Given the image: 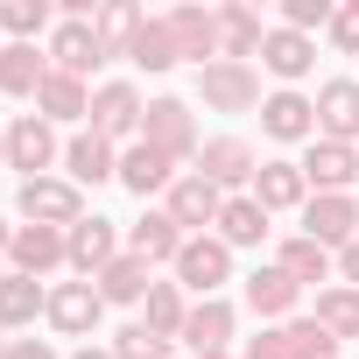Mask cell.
Instances as JSON below:
<instances>
[{"instance_id": "obj_1", "label": "cell", "mask_w": 359, "mask_h": 359, "mask_svg": "<svg viewBox=\"0 0 359 359\" xmlns=\"http://www.w3.org/2000/svg\"><path fill=\"white\" fill-rule=\"evenodd\" d=\"M15 205H22L29 226H57V233H71L85 219V191L71 184V176H29V184L15 191Z\"/></svg>"}, {"instance_id": "obj_2", "label": "cell", "mask_w": 359, "mask_h": 359, "mask_svg": "<svg viewBox=\"0 0 359 359\" xmlns=\"http://www.w3.org/2000/svg\"><path fill=\"white\" fill-rule=\"evenodd\" d=\"M141 141L148 148H162L169 162H198V120H191V106L184 99H148V120H141Z\"/></svg>"}, {"instance_id": "obj_3", "label": "cell", "mask_w": 359, "mask_h": 359, "mask_svg": "<svg viewBox=\"0 0 359 359\" xmlns=\"http://www.w3.org/2000/svg\"><path fill=\"white\" fill-rule=\"evenodd\" d=\"M303 184H310V198H324V191H338V198H352V184H359V141H310L303 148Z\"/></svg>"}, {"instance_id": "obj_4", "label": "cell", "mask_w": 359, "mask_h": 359, "mask_svg": "<svg viewBox=\"0 0 359 359\" xmlns=\"http://www.w3.org/2000/svg\"><path fill=\"white\" fill-rule=\"evenodd\" d=\"M176 282H184V289H198V296H219V289L233 282V247H226L219 233L184 240V254H176Z\"/></svg>"}, {"instance_id": "obj_5", "label": "cell", "mask_w": 359, "mask_h": 359, "mask_svg": "<svg viewBox=\"0 0 359 359\" xmlns=\"http://www.w3.org/2000/svg\"><path fill=\"white\" fill-rule=\"evenodd\" d=\"M176 226H184L191 240L205 233V226H219V212H226V191L212 184V176H198V169H184V176H176V184H169V205H162Z\"/></svg>"}, {"instance_id": "obj_6", "label": "cell", "mask_w": 359, "mask_h": 359, "mask_svg": "<svg viewBox=\"0 0 359 359\" xmlns=\"http://www.w3.org/2000/svg\"><path fill=\"white\" fill-rule=\"evenodd\" d=\"M198 99L212 113H254L261 106V71L254 64H205L198 71Z\"/></svg>"}, {"instance_id": "obj_7", "label": "cell", "mask_w": 359, "mask_h": 359, "mask_svg": "<svg viewBox=\"0 0 359 359\" xmlns=\"http://www.w3.org/2000/svg\"><path fill=\"white\" fill-rule=\"evenodd\" d=\"M141 120H148V99L127 78H113V85L92 92V134L99 141H127V134H141Z\"/></svg>"}, {"instance_id": "obj_8", "label": "cell", "mask_w": 359, "mask_h": 359, "mask_svg": "<svg viewBox=\"0 0 359 359\" xmlns=\"http://www.w3.org/2000/svg\"><path fill=\"white\" fill-rule=\"evenodd\" d=\"M162 29H169V43H176V64H219V8H169L162 15Z\"/></svg>"}, {"instance_id": "obj_9", "label": "cell", "mask_w": 359, "mask_h": 359, "mask_svg": "<svg viewBox=\"0 0 359 359\" xmlns=\"http://www.w3.org/2000/svg\"><path fill=\"white\" fill-rule=\"evenodd\" d=\"M64 254H71V268H78L85 282H92L99 268H113V261H120V233H113V219H99V212L78 219V226L64 233Z\"/></svg>"}, {"instance_id": "obj_10", "label": "cell", "mask_w": 359, "mask_h": 359, "mask_svg": "<svg viewBox=\"0 0 359 359\" xmlns=\"http://www.w3.org/2000/svg\"><path fill=\"white\" fill-rule=\"evenodd\" d=\"M303 233H310L317 247H352V240H359V198H338V191L310 198V205H303Z\"/></svg>"}, {"instance_id": "obj_11", "label": "cell", "mask_w": 359, "mask_h": 359, "mask_svg": "<svg viewBox=\"0 0 359 359\" xmlns=\"http://www.w3.org/2000/svg\"><path fill=\"white\" fill-rule=\"evenodd\" d=\"M57 162V134H50V120L43 113H22L15 127H8V169H22V184L29 176H43Z\"/></svg>"}, {"instance_id": "obj_12", "label": "cell", "mask_w": 359, "mask_h": 359, "mask_svg": "<svg viewBox=\"0 0 359 359\" xmlns=\"http://www.w3.org/2000/svg\"><path fill=\"white\" fill-rule=\"evenodd\" d=\"M99 64H106L99 29H92V22H57V36H50V71H64V78H92Z\"/></svg>"}, {"instance_id": "obj_13", "label": "cell", "mask_w": 359, "mask_h": 359, "mask_svg": "<svg viewBox=\"0 0 359 359\" xmlns=\"http://www.w3.org/2000/svg\"><path fill=\"white\" fill-rule=\"evenodd\" d=\"M261 127L275 134V141H317V99H303V92H268L261 99Z\"/></svg>"}, {"instance_id": "obj_14", "label": "cell", "mask_w": 359, "mask_h": 359, "mask_svg": "<svg viewBox=\"0 0 359 359\" xmlns=\"http://www.w3.org/2000/svg\"><path fill=\"white\" fill-rule=\"evenodd\" d=\"M99 317H106V296H99L92 282H57V289H50V324H57V331L85 338V331H99Z\"/></svg>"}, {"instance_id": "obj_15", "label": "cell", "mask_w": 359, "mask_h": 359, "mask_svg": "<svg viewBox=\"0 0 359 359\" xmlns=\"http://www.w3.org/2000/svg\"><path fill=\"white\" fill-rule=\"evenodd\" d=\"M254 205H261V212H303V205H310L303 162H261V169H254Z\"/></svg>"}, {"instance_id": "obj_16", "label": "cell", "mask_w": 359, "mask_h": 359, "mask_svg": "<svg viewBox=\"0 0 359 359\" xmlns=\"http://www.w3.org/2000/svg\"><path fill=\"white\" fill-rule=\"evenodd\" d=\"M261 43H268L261 15L247 8V0H226L219 8V64H247V57H261Z\"/></svg>"}, {"instance_id": "obj_17", "label": "cell", "mask_w": 359, "mask_h": 359, "mask_svg": "<svg viewBox=\"0 0 359 359\" xmlns=\"http://www.w3.org/2000/svg\"><path fill=\"white\" fill-rule=\"evenodd\" d=\"M317 134L324 141H359V78H331L317 92Z\"/></svg>"}, {"instance_id": "obj_18", "label": "cell", "mask_w": 359, "mask_h": 359, "mask_svg": "<svg viewBox=\"0 0 359 359\" xmlns=\"http://www.w3.org/2000/svg\"><path fill=\"white\" fill-rule=\"evenodd\" d=\"M254 169H261V162H254V148H247L240 134H219V141L198 148V176H212L219 191H226V184H254Z\"/></svg>"}, {"instance_id": "obj_19", "label": "cell", "mask_w": 359, "mask_h": 359, "mask_svg": "<svg viewBox=\"0 0 359 359\" xmlns=\"http://www.w3.org/2000/svg\"><path fill=\"white\" fill-rule=\"evenodd\" d=\"M50 85V50H36V43H8L0 50V92L8 99H36Z\"/></svg>"}, {"instance_id": "obj_20", "label": "cell", "mask_w": 359, "mask_h": 359, "mask_svg": "<svg viewBox=\"0 0 359 359\" xmlns=\"http://www.w3.org/2000/svg\"><path fill=\"white\" fill-rule=\"evenodd\" d=\"M15 275H50V268H71L64 254V233L57 226H15Z\"/></svg>"}, {"instance_id": "obj_21", "label": "cell", "mask_w": 359, "mask_h": 359, "mask_svg": "<svg viewBox=\"0 0 359 359\" xmlns=\"http://www.w3.org/2000/svg\"><path fill=\"white\" fill-rule=\"evenodd\" d=\"M64 169H71L78 191H92V184H120V155H113V141H99V134H78V141L64 148Z\"/></svg>"}, {"instance_id": "obj_22", "label": "cell", "mask_w": 359, "mask_h": 359, "mask_svg": "<svg viewBox=\"0 0 359 359\" xmlns=\"http://www.w3.org/2000/svg\"><path fill=\"white\" fill-rule=\"evenodd\" d=\"M184 240H191V233L176 226L169 212H141L134 233H127V254H141V261L155 268V261H176V254H184Z\"/></svg>"}, {"instance_id": "obj_23", "label": "cell", "mask_w": 359, "mask_h": 359, "mask_svg": "<svg viewBox=\"0 0 359 359\" xmlns=\"http://www.w3.org/2000/svg\"><path fill=\"white\" fill-rule=\"evenodd\" d=\"M310 64H317V43H310V36H296V29H268V43H261V71H275L282 85H296V78H310Z\"/></svg>"}, {"instance_id": "obj_24", "label": "cell", "mask_w": 359, "mask_h": 359, "mask_svg": "<svg viewBox=\"0 0 359 359\" xmlns=\"http://www.w3.org/2000/svg\"><path fill=\"white\" fill-rule=\"evenodd\" d=\"M226 338H233V303L226 296H198L191 317H184V345L191 352H226Z\"/></svg>"}, {"instance_id": "obj_25", "label": "cell", "mask_w": 359, "mask_h": 359, "mask_svg": "<svg viewBox=\"0 0 359 359\" xmlns=\"http://www.w3.org/2000/svg\"><path fill=\"white\" fill-rule=\"evenodd\" d=\"M120 184H127L134 198H155V191H169V184H176V162H169L162 148H148V141H134V148L120 155Z\"/></svg>"}, {"instance_id": "obj_26", "label": "cell", "mask_w": 359, "mask_h": 359, "mask_svg": "<svg viewBox=\"0 0 359 359\" xmlns=\"http://www.w3.org/2000/svg\"><path fill=\"white\" fill-rule=\"evenodd\" d=\"M36 317H50V289L36 275H0V331L36 324Z\"/></svg>"}, {"instance_id": "obj_27", "label": "cell", "mask_w": 359, "mask_h": 359, "mask_svg": "<svg viewBox=\"0 0 359 359\" xmlns=\"http://www.w3.org/2000/svg\"><path fill=\"white\" fill-rule=\"evenodd\" d=\"M92 289H99L106 303H148L155 275H148V261H141V254H120L113 268H99V275H92Z\"/></svg>"}, {"instance_id": "obj_28", "label": "cell", "mask_w": 359, "mask_h": 359, "mask_svg": "<svg viewBox=\"0 0 359 359\" xmlns=\"http://www.w3.org/2000/svg\"><path fill=\"white\" fill-rule=\"evenodd\" d=\"M296 303H303V282H289L282 268H254L247 275V310L254 317H289Z\"/></svg>"}, {"instance_id": "obj_29", "label": "cell", "mask_w": 359, "mask_h": 359, "mask_svg": "<svg viewBox=\"0 0 359 359\" xmlns=\"http://www.w3.org/2000/svg\"><path fill=\"white\" fill-rule=\"evenodd\" d=\"M92 29H99V50H106V57H134V43H141L148 15L120 0V8H99V15H92Z\"/></svg>"}, {"instance_id": "obj_30", "label": "cell", "mask_w": 359, "mask_h": 359, "mask_svg": "<svg viewBox=\"0 0 359 359\" xmlns=\"http://www.w3.org/2000/svg\"><path fill=\"white\" fill-rule=\"evenodd\" d=\"M275 268H282L289 282H303V289H310V282H324V275H331V247H317L310 233H296V240H282V247H275Z\"/></svg>"}, {"instance_id": "obj_31", "label": "cell", "mask_w": 359, "mask_h": 359, "mask_svg": "<svg viewBox=\"0 0 359 359\" xmlns=\"http://www.w3.org/2000/svg\"><path fill=\"white\" fill-rule=\"evenodd\" d=\"M36 113H43V120H85V113H92V92H85V78H64V71H50V85L36 92Z\"/></svg>"}, {"instance_id": "obj_32", "label": "cell", "mask_w": 359, "mask_h": 359, "mask_svg": "<svg viewBox=\"0 0 359 359\" xmlns=\"http://www.w3.org/2000/svg\"><path fill=\"white\" fill-rule=\"evenodd\" d=\"M219 240H226V247H261V240H268V212H261L254 198H226V212H219Z\"/></svg>"}, {"instance_id": "obj_33", "label": "cell", "mask_w": 359, "mask_h": 359, "mask_svg": "<svg viewBox=\"0 0 359 359\" xmlns=\"http://www.w3.org/2000/svg\"><path fill=\"white\" fill-rule=\"evenodd\" d=\"M141 310H148L141 324H148L155 338H184V317H191V310H184V296H176V282H155Z\"/></svg>"}, {"instance_id": "obj_34", "label": "cell", "mask_w": 359, "mask_h": 359, "mask_svg": "<svg viewBox=\"0 0 359 359\" xmlns=\"http://www.w3.org/2000/svg\"><path fill=\"white\" fill-rule=\"evenodd\" d=\"M134 71H148V78H162V71H176V43H169V29H162V15L141 29V43H134V57H127Z\"/></svg>"}, {"instance_id": "obj_35", "label": "cell", "mask_w": 359, "mask_h": 359, "mask_svg": "<svg viewBox=\"0 0 359 359\" xmlns=\"http://www.w3.org/2000/svg\"><path fill=\"white\" fill-rule=\"evenodd\" d=\"M282 345H289V359H338V338H331L317 317H296V324H282Z\"/></svg>"}, {"instance_id": "obj_36", "label": "cell", "mask_w": 359, "mask_h": 359, "mask_svg": "<svg viewBox=\"0 0 359 359\" xmlns=\"http://www.w3.org/2000/svg\"><path fill=\"white\" fill-rule=\"evenodd\" d=\"M317 324L331 338H359V289H324L317 296Z\"/></svg>"}, {"instance_id": "obj_37", "label": "cell", "mask_w": 359, "mask_h": 359, "mask_svg": "<svg viewBox=\"0 0 359 359\" xmlns=\"http://www.w3.org/2000/svg\"><path fill=\"white\" fill-rule=\"evenodd\" d=\"M0 29H8L15 43H36L50 29V0H8V8H0Z\"/></svg>"}, {"instance_id": "obj_38", "label": "cell", "mask_w": 359, "mask_h": 359, "mask_svg": "<svg viewBox=\"0 0 359 359\" xmlns=\"http://www.w3.org/2000/svg\"><path fill=\"white\" fill-rule=\"evenodd\" d=\"M113 359H169V338H155L148 324H127L113 338Z\"/></svg>"}, {"instance_id": "obj_39", "label": "cell", "mask_w": 359, "mask_h": 359, "mask_svg": "<svg viewBox=\"0 0 359 359\" xmlns=\"http://www.w3.org/2000/svg\"><path fill=\"white\" fill-rule=\"evenodd\" d=\"M331 0H282V29H296V36H310V29H331Z\"/></svg>"}, {"instance_id": "obj_40", "label": "cell", "mask_w": 359, "mask_h": 359, "mask_svg": "<svg viewBox=\"0 0 359 359\" xmlns=\"http://www.w3.org/2000/svg\"><path fill=\"white\" fill-rule=\"evenodd\" d=\"M331 43H338L345 57H359V0H345V8L331 15Z\"/></svg>"}, {"instance_id": "obj_41", "label": "cell", "mask_w": 359, "mask_h": 359, "mask_svg": "<svg viewBox=\"0 0 359 359\" xmlns=\"http://www.w3.org/2000/svg\"><path fill=\"white\" fill-rule=\"evenodd\" d=\"M247 359H289V345H282V331H261V338L247 345Z\"/></svg>"}, {"instance_id": "obj_42", "label": "cell", "mask_w": 359, "mask_h": 359, "mask_svg": "<svg viewBox=\"0 0 359 359\" xmlns=\"http://www.w3.org/2000/svg\"><path fill=\"white\" fill-rule=\"evenodd\" d=\"M338 275H345V289H359V240L338 247Z\"/></svg>"}, {"instance_id": "obj_43", "label": "cell", "mask_w": 359, "mask_h": 359, "mask_svg": "<svg viewBox=\"0 0 359 359\" xmlns=\"http://www.w3.org/2000/svg\"><path fill=\"white\" fill-rule=\"evenodd\" d=\"M8 359H57V352H50L43 338H15V345H8Z\"/></svg>"}, {"instance_id": "obj_44", "label": "cell", "mask_w": 359, "mask_h": 359, "mask_svg": "<svg viewBox=\"0 0 359 359\" xmlns=\"http://www.w3.org/2000/svg\"><path fill=\"white\" fill-rule=\"evenodd\" d=\"M71 359H113V345H85V352H71Z\"/></svg>"}, {"instance_id": "obj_45", "label": "cell", "mask_w": 359, "mask_h": 359, "mask_svg": "<svg viewBox=\"0 0 359 359\" xmlns=\"http://www.w3.org/2000/svg\"><path fill=\"white\" fill-rule=\"evenodd\" d=\"M8 247H15V226H0V254H8Z\"/></svg>"}, {"instance_id": "obj_46", "label": "cell", "mask_w": 359, "mask_h": 359, "mask_svg": "<svg viewBox=\"0 0 359 359\" xmlns=\"http://www.w3.org/2000/svg\"><path fill=\"white\" fill-rule=\"evenodd\" d=\"M198 359H233V352H198Z\"/></svg>"}, {"instance_id": "obj_47", "label": "cell", "mask_w": 359, "mask_h": 359, "mask_svg": "<svg viewBox=\"0 0 359 359\" xmlns=\"http://www.w3.org/2000/svg\"><path fill=\"white\" fill-rule=\"evenodd\" d=\"M0 162H8V134H0Z\"/></svg>"}, {"instance_id": "obj_48", "label": "cell", "mask_w": 359, "mask_h": 359, "mask_svg": "<svg viewBox=\"0 0 359 359\" xmlns=\"http://www.w3.org/2000/svg\"><path fill=\"white\" fill-rule=\"evenodd\" d=\"M0 359H8V345H0Z\"/></svg>"}]
</instances>
